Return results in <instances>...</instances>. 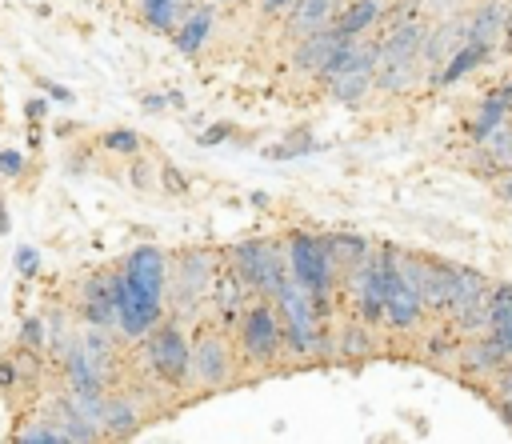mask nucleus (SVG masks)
I'll return each mask as SVG.
<instances>
[{"label": "nucleus", "mask_w": 512, "mask_h": 444, "mask_svg": "<svg viewBox=\"0 0 512 444\" xmlns=\"http://www.w3.org/2000/svg\"><path fill=\"white\" fill-rule=\"evenodd\" d=\"M116 332L120 340H144L172 304V260L160 244H136L112 268Z\"/></svg>", "instance_id": "1"}, {"label": "nucleus", "mask_w": 512, "mask_h": 444, "mask_svg": "<svg viewBox=\"0 0 512 444\" xmlns=\"http://www.w3.org/2000/svg\"><path fill=\"white\" fill-rule=\"evenodd\" d=\"M284 248H288V272L308 288V296L316 300L320 316L328 320L332 316V296L340 288V268L328 252V240L324 232H304V228H292L284 236Z\"/></svg>", "instance_id": "2"}, {"label": "nucleus", "mask_w": 512, "mask_h": 444, "mask_svg": "<svg viewBox=\"0 0 512 444\" xmlns=\"http://www.w3.org/2000/svg\"><path fill=\"white\" fill-rule=\"evenodd\" d=\"M140 360L148 364L152 380L168 392H180L192 384V340L184 332V320L180 316H164L148 336H144V348H140Z\"/></svg>", "instance_id": "3"}, {"label": "nucleus", "mask_w": 512, "mask_h": 444, "mask_svg": "<svg viewBox=\"0 0 512 444\" xmlns=\"http://www.w3.org/2000/svg\"><path fill=\"white\" fill-rule=\"evenodd\" d=\"M228 264L236 268V276L252 288V296H276V288L288 276V248L284 236H248L240 244L228 248Z\"/></svg>", "instance_id": "4"}, {"label": "nucleus", "mask_w": 512, "mask_h": 444, "mask_svg": "<svg viewBox=\"0 0 512 444\" xmlns=\"http://www.w3.org/2000/svg\"><path fill=\"white\" fill-rule=\"evenodd\" d=\"M240 360L244 368H272L284 352V320L276 300L268 296H252L244 316H240V336H236Z\"/></svg>", "instance_id": "5"}, {"label": "nucleus", "mask_w": 512, "mask_h": 444, "mask_svg": "<svg viewBox=\"0 0 512 444\" xmlns=\"http://www.w3.org/2000/svg\"><path fill=\"white\" fill-rule=\"evenodd\" d=\"M240 364L244 360H240L236 344L228 340V332H220L212 324L196 328V336H192V384L200 392H216V388L236 384Z\"/></svg>", "instance_id": "6"}, {"label": "nucleus", "mask_w": 512, "mask_h": 444, "mask_svg": "<svg viewBox=\"0 0 512 444\" xmlns=\"http://www.w3.org/2000/svg\"><path fill=\"white\" fill-rule=\"evenodd\" d=\"M220 276V256L208 248H184L172 256V316L188 320L196 316V300L212 296V284Z\"/></svg>", "instance_id": "7"}, {"label": "nucleus", "mask_w": 512, "mask_h": 444, "mask_svg": "<svg viewBox=\"0 0 512 444\" xmlns=\"http://www.w3.org/2000/svg\"><path fill=\"white\" fill-rule=\"evenodd\" d=\"M384 260H388V292H384V324L392 332H416L428 316V304L420 296V288L400 272V252L392 244H384Z\"/></svg>", "instance_id": "8"}, {"label": "nucleus", "mask_w": 512, "mask_h": 444, "mask_svg": "<svg viewBox=\"0 0 512 444\" xmlns=\"http://www.w3.org/2000/svg\"><path fill=\"white\" fill-rule=\"evenodd\" d=\"M60 368H64L68 392H104V388H112V380H116V368L104 364V360H96V356L80 344V336H72V344L64 348Z\"/></svg>", "instance_id": "9"}, {"label": "nucleus", "mask_w": 512, "mask_h": 444, "mask_svg": "<svg viewBox=\"0 0 512 444\" xmlns=\"http://www.w3.org/2000/svg\"><path fill=\"white\" fill-rule=\"evenodd\" d=\"M468 40V12H452L444 20H432L428 24V36H424V52H420V64L428 72V80L452 60V52Z\"/></svg>", "instance_id": "10"}, {"label": "nucleus", "mask_w": 512, "mask_h": 444, "mask_svg": "<svg viewBox=\"0 0 512 444\" xmlns=\"http://www.w3.org/2000/svg\"><path fill=\"white\" fill-rule=\"evenodd\" d=\"M76 312H80V324H96V328H108L116 332V300H112V268L104 272H88L76 288Z\"/></svg>", "instance_id": "11"}, {"label": "nucleus", "mask_w": 512, "mask_h": 444, "mask_svg": "<svg viewBox=\"0 0 512 444\" xmlns=\"http://www.w3.org/2000/svg\"><path fill=\"white\" fill-rule=\"evenodd\" d=\"M376 72H380V44H376V52H368L360 64H352V68H344L336 80H328L324 92H328L332 104L356 108V104H364V100L376 92Z\"/></svg>", "instance_id": "12"}, {"label": "nucleus", "mask_w": 512, "mask_h": 444, "mask_svg": "<svg viewBox=\"0 0 512 444\" xmlns=\"http://www.w3.org/2000/svg\"><path fill=\"white\" fill-rule=\"evenodd\" d=\"M340 40H344V32H340L336 20H332L328 28H320V32H312V36H304V40L292 44V52H288V68H292L296 76H312V80H316V72L332 60V52L340 48Z\"/></svg>", "instance_id": "13"}, {"label": "nucleus", "mask_w": 512, "mask_h": 444, "mask_svg": "<svg viewBox=\"0 0 512 444\" xmlns=\"http://www.w3.org/2000/svg\"><path fill=\"white\" fill-rule=\"evenodd\" d=\"M508 348L496 340V332H484V336H468V344H460L456 352V364L464 376H476V380H492L504 364H508Z\"/></svg>", "instance_id": "14"}, {"label": "nucleus", "mask_w": 512, "mask_h": 444, "mask_svg": "<svg viewBox=\"0 0 512 444\" xmlns=\"http://www.w3.org/2000/svg\"><path fill=\"white\" fill-rule=\"evenodd\" d=\"M212 32H216V4H212V0H200V4L180 20V28L172 32V44H176L180 56H192V60H196V56L208 48Z\"/></svg>", "instance_id": "15"}, {"label": "nucleus", "mask_w": 512, "mask_h": 444, "mask_svg": "<svg viewBox=\"0 0 512 444\" xmlns=\"http://www.w3.org/2000/svg\"><path fill=\"white\" fill-rule=\"evenodd\" d=\"M340 8H344V0H296L292 12L284 16V36L296 44V40H304V36H312V32H320V28H328Z\"/></svg>", "instance_id": "16"}, {"label": "nucleus", "mask_w": 512, "mask_h": 444, "mask_svg": "<svg viewBox=\"0 0 512 444\" xmlns=\"http://www.w3.org/2000/svg\"><path fill=\"white\" fill-rule=\"evenodd\" d=\"M508 36V0H480L468 8V40L500 48Z\"/></svg>", "instance_id": "17"}, {"label": "nucleus", "mask_w": 512, "mask_h": 444, "mask_svg": "<svg viewBox=\"0 0 512 444\" xmlns=\"http://www.w3.org/2000/svg\"><path fill=\"white\" fill-rule=\"evenodd\" d=\"M504 120H512V84H500V88H492V92L480 96V104H476V112L468 120V140L480 144Z\"/></svg>", "instance_id": "18"}, {"label": "nucleus", "mask_w": 512, "mask_h": 444, "mask_svg": "<svg viewBox=\"0 0 512 444\" xmlns=\"http://www.w3.org/2000/svg\"><path fill=\"white\" fill-rule=\"evenodd\" d=\"M388 8L392 0H344V8L336 12V28L344 36H372L388 20Z\"/></svg>", "instance_id": "19"}, {"label": "nucleus", "mask_w": 512, "mask_h": 444, "mask_svg": "<svg viewBox=\"0 0 512 444\" xmlns=\"http://www.w3.org/2000/svg\"><path fill=\"white\" fill-rule=\"evenodd\" d=\"M140 424H144V408L136 404V396L112 392V396H108V412H104V440H108V444H120V440L136 436Z\"/></svg>", "instance_id": "20"}, {"label": "nucleus", "mask_w": 512, "mask_h": 444, "mask_svg": "<svg viewBox=\"0 0 512 444\" xmlns=\"http://www.w3.org/2000/svg\"><path fill=\"white\" fill-rule=\"evenodd\" d=\"M200 0H136V16L148 32H160L172 40V32L180 28V20L196 8Z\"/></svg>", "instance_id": "21"}, {"label": "nucleus", "mask_w": 512, "mask_h": 444, "mask_svg": "<svg viewBox=\"0 0 512 444\" xmlns=\"http://www.w3.org/2000/svg\"><path fill=\"white\" fill-rule=\"evenodd\" d=\"M496 48L492 44H476V40H464L456 52H452V60L428 80L432 88H448V84H456V80H464L468 72H476L480 64H488V56H492Z\"/></svg>", "instance_id": "22"}, {"label": "nucleus", "mask_w": 512, "mask_h": 444, "mask_svg": "<svg viewBox=\"0 0 512 444\" xmlns=\"http://www.w3.org/2000/svg\"><path fill=\"white\" fill-rule=\"evenodd\" d=\"M44 416H52V420H56V424L76 440V444H104V432H100L96 424H88V420L68 404V396H56V400H52V408H48Z\"/></svg>", "instance_id": "23"}, {"label": "nucleus", "mask_w": 512, "mask_h": 444, "mask_svg": "<svg viewBox=\"0 0 512 444\" xmlns=\"http://www.w3.org/2000/svg\"><path fill=\"white\" fill-rule=\"evenodd\" d=\"M324 240H328V252H332V260H336L340 276L352 272L356 264H364V260L372 256V244H368L364 236H356V232H324Z\"/></svg>", "instance_id": "24"}, {"label": "nucleus", "mask_w": 512, "mask_h": 444, "mask_svg": "<svg viewBox=\"0 0 512 444\" xmlns=\"http://www.w3.org/2000/svg\"><path fill=\"white\" fill-rule=\"evenodd\" d=\"M372 352H376L372 324H364V320L356 316V320H344V324L336 328V356L356 360V356H372Z\"/></svg>", "instance_id": "25"}, {"label": "nucleus", "mask_w": 512, "mask_h": 444, "mask_svg": "<svg viewBox=\"0 0 512 444\" xmlns=\"http://www.w3.org/2000/svg\"><path fill=\"white\" fill-rule=\"evenodd\" d=\"M8 444H76V440H72L52 416H36L32 424L16 428V436H12Z\"/></svg>", "instance_id": "26"}, {"label": "nucleus", "mask_w": 512, "mask_h": 444, "mask_svg": "<svg viewBox=\"0 0 512 444\" xmlns=\"http://www.w3.org/2000/svg\"><path fill=\"white\" fill-rule=\"evenodd\" d=\"M320 144H316V136L308 132V128H292L280 144H268L264 148V160H300V156H312Z\"/></svg>", "instance_id": "27"}, {"label": "nucleus", "mask_w": 512, "mask_h": 444, "mask_svg": "<svg viewBox=\"0 0 512 444\" xmlns=\"http://www.w3.org/2000/svg\"><path fill=\"white\" fill-rule=\"evenodd\" d=\"M96 148H104V152H112V156H120V160H132V156H140L144 140H140L136 128H108V132L96 136Z\"/></svg>", "instance_id": "28"}, {"label": "nucleus", "mask_w": 512, "mask_h": 444, "mask_svg": "<svg viewBox=\"0 0 512 444\" xmlns=\"http://www.w3.org/2000/svg\"><path fill=\"white\" fill-rule=\"evenodd\" d=\"M128 184H132L136 192H152V188H160V160L132 156V160H128Z\"/></svg>", "instance_id": "29"}, {"label": "nucleus", "mask_w": 512, "mask_h": 444, "mask_svg": "<svg viewBox=\"0 0 512 444\" xmlns=\"http://www.w3.org/2000/svg\"><path fill=\"white\" fill-rule=\"evenodd\" d=\"M480 148H488L496 160H504V164H512V120H504V124H496L484 140H480Z\"/></svg>", "instance_id": "30"}, {"label": "nucleus", "mask_w": 512, "mask_h": 444, "mask_svg": "<svg viewBox=\"0 0 512 444\" xmlns=\"http://www.w3.org/2000/svg\"><path fill=\"white\" fill-rule=\"evenodd\" d=\"M20 348H36V352L48 348V320L44 316H24V324H20Z\"/></svg>", "instance_id": "31"}, {"label": "nucleus", "mask_w": 512, "mask_h": 444, "mask_svg": "<svg viewBox=\"0 0 512 444\" xmlns=\"http://www.w3.org/2000/svg\"><path fill=\"white\" fill-rule=\"evenodd\" d=\"M160 192H168V196H188V192H192V180H188L172 160H160Z\"/></svg>", "instance_id": "32"}, {"label": "nucleus", "mask_w": 512, "mask_h": 444, "mask_svg": "<svg viewBox=\"0 0 512 444\" xmlns=\"http://www.w3.org/2000/svg\"><path fill=\"white\" fill-rule=\"evenodd\" d=\"M492 328H500V324H508L512 320V284L504 280V284H492Z\"/></svg>", "instance_id": "33"}, {"label": "nucleus", "mask_w": 512, "mask_h": 444, "mask_svg": "<svg viewBox=\"0 0 512 444\" xmlns=\"http://www.w3.org/2000/svg\"><path fill=\"white\" fill-rule=\"evenodd\" d=\"M240 132H236V124L232 120H216V124H208L204 132H196V144L200 148H216V144H224V140H236Z\"/></svg>", "instance_id": "34"}, {"label": "nucleus", "mask_w": 512, "mask_h": 444, "mask_svg": "<svg viewBox=\"0 0 512 444\" xmlns=\"http://www.w3.org/2000/svg\"><path fill=\"white\" fill-rule=\"evenodd\" d=\"M16 272H20L24 280H36V276H40V248L20 244V248H16Z\"/></svg>", "instance_id": "35"}, {"label": "nucleus", "mask_w": 512, "mask_h": 444, "mask_svg": "<svg viewBox=\"0 0 512 444\" xmlns=\"http://www.w3.org/2000/svg\"><path fill=\"white\" fill-rule=\"evenodd\" d=\"M24 172H28L24 152H16V148H0V176H4V180H20Z\"/></svg>", "instance_id": "36"}, {"label": "nucleus", "mask_w": 512, "mask_h": 444, "mask_svg": "<svg viewBox=\"0 0 512 444\" xmlns=\"http://www.w3.org/2000/svg\"><path fill=\"white\" fill-rule=\"evenodd\" d=\"M32 84H36L48 100H56V104H76V92H72L68 84H56V80H48V76H32Z\"/></svg>", "instance_id": "37"}, {"label": "nucleus", "mask_w": 512, "mask_h": 444, "mask_svg": "<svg viewBox=\"0 0 512 444\" xmlns=\"http://www.w3.org/2000/svg\"><path fill=\"white\" fill-rule=\"evenodd\" d=\"M92 148H96V144H88V140H84L80 148H72L68 160H64V172H68V176H84V172H88V156H92Z\"/></svg>", "instance_id": "38"}, {"label": "nucleus", "mask_w": 512, "mask_h": 444, "mask_svg": "<svg viewBox=\"0 0 512 444\" xmlns=\"http://www.w3.org/2000/svg\"><path fill=\"white\" fill-rule=\"evenodd\" d=\"M20 384V364L16 356H0V392H12Z\"/></svg>", "instance_id": "39"}, {"label": "nucleus", "mask_w": 512, "mask_h": 444, "mask_svg": "<svg viewBox=\"0 0 512 444\" xmlns=\"http://www.w3.org/2000/svg\"><path fill=\"white\" fill-rule=\"evenodd\" d=\"M292 4H296V0H256V12H260L264 20H284V16L292 12Z\"/></svg>", "instance_id": "40"}, {"label": "nucleus", "mask_w": 512, "mask_h": 444, "mask_svg": "<svg viewBox=\"0 0 512 444\" xmlns=\"http://www.w3.org/2000/svg\"><path fill=\"white\" fill-rule=\"evenodd\" d=\"M140 108H144L148 116L168 112V108H172V96H168V92H144V96H140Z\"/></svg>", "instance_id": "41"}, {"label": "nucleus", "mask_w": 512, "mask_h": 444, "mask_svg": "<svg viewBox=\"0 0 512 444\" xmlns=\"http://www.w3.org/2000/svg\"><path fill=\"white\" fill-rule=\"evenodd\" d=\"M24 116H28V124H40L48 116V96H28L24 100Z\"/></svg>", "instance_id": "42"}, {"label": "nucleus", "mask_w": 512, "mask_h": 444, "mask_svg": "<svg viewBox=\"0 0 512 444\" xmlns=\"http://www.w3.org/2000/svg\"><path fill=\"white\" fill-rule=\"evenodd\" d=\"M76 132H80L76 120H56V124H52V136H60V140H72Z\"/></svg>", "instance_id": "43"}, {"label": "nucleus", "mask_w": 512, "mask_h": 444, "mask_svg": "<svg viewBox=\"0 0 512 444\" xmlns=\"http://www.w3.org/2000/svg\"><path fill=\"white\" fill-rule=\"evenodd\" d=\"M492 332H496V340H500V344L508 348V356H512V320H508V324H500V328H492Z\"/></svg>", "instance_id": "44"}, {"label": "nucleus", "mask_w": 512, "mask_h": 444, "mask_svg": "<svg viewBox=\"0 0 512 444\" xmlns=\"http://www.w3.org/2000/svg\"><path fill=\"white\" fill-rule=\"evenodd\" d=\"M12 232V216H8V204L0 200V236H8Z\"/></svg>", "instance_id": "45"}, {"label": "nucleus", "mask_w": 512, "mask_h": 444, "mask_svg": "<svg viewBox=\"0 0 512 444\" xmlns=\"http://www.w3.org/2000/svg\"><path fill=\"white\" fill-rule=\"evenodd\" d=\"M40 140H44V136H40V128L32 124V128H28V148H32V152H40Z\"/></svg>", "instance_id": "46"}, {"label": "nucleus", "mask_w": 512, "mask_h": 444, "mask_svg": "<svg viewBox=\"0 0 512 444\" xmlns=\"http://www.w3.org/2000/svg\"><path fill=\"white\" fill-rule=\"evenodd\" d=\"M496 408H500V416L512 424V396H504V400H496Z\"/></svg>", "instance_id": "47"}, {"label": "nucleus", "mask_w": 512, "mask_h": 444, "mask_svg": "<svg viewBox=\"0 0 512 444\" xmlns=\"http://www.w3.org/2000/svg\"><path fill=\"white\" fill-rule=\"evenodd\" d=\"M248 204H252V208H268V192H252Z\"/></svg>", "instance_id": "48"}, {"label": "nucleus", "mask_w": 512, "mask_h": 444, "mask_svg": "<svg viewBox=\"0 0 512 444\" xmlns=\"http://www.w3.org/2000/svg\"><path fill=\"white\" fill-rule=\"evenodd\" d=\"M168 96H172V108H184V104H188V100H184V92H176V88H172Z\"/></svg>", "instance_id": "49"}, {"label": "nucleus", "mask_w": 512, "mask_h": 444, "mask_svg": "<svg viewBox=\"0 0 512 444\" xmlns=\"http://www.w3.org/2000/svg\"><path fill=\"white\" fill-rule=\"evenodd\" d=\"M504 44H512V0H508V36H504Z\"/></svg>", "instance_id": "50"}, {"label": "nucleus", "mask_w": 512, "mask_h": 444, "mask_svg": "<svg viewBox=\"0 0 512 444\" xmlns=\"http://www.w3.org/2000/svg\"><path fill=\"white\" fill-rule=\"evenodd\" d=\"M212 4H216V8H232L236 0H212Z\"/></svg>", "instance_id": "51"}]
</instances>
